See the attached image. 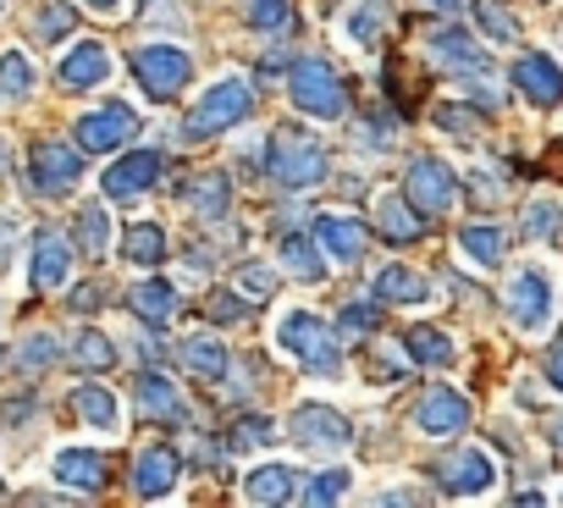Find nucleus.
<instances>
[{
  "label": "nucleus",
  "mask_w": 563,
  "mask_h": 508,
  "mask_svg": "<svg viewBox=\"0 0 563 508\" xmlns=\"http://www.w3.org/2000/svg\"><path fill=\"white\" fill-rule=\"evenodd\" d=\"M89 305H100V288H84V294H73V310H89Z\"/></svg>",
  "instance_id": "50"
},
{
  "label": "nucleus",
  "mask_w": 563,
  "mask_h": 508,
  "mask_svg": "<svg viewBox=\"0 0 563 508\" xmlns=\"http://www.w3.org/2000/svg\"><path fill=\"white\" fill-rule=\"evenodd\" d=\"M73 23H78V12L67 7V0H51V7L40 12V40H45V45H56V40H67V34H73Z\"/></svg>",
  "instance_id": "41"
},
{
  "label": "nucleus",
  "mask_w": 563,
  "mask_h": 508,
  "mask_svg": "<svg viewBox=\"0 0 563 508\" xmlns=\"http://www.w3.org/2000/svg\"><path fill=\"white\" fill-rule=\"evenodd\" d=\"M514 89H519L530 106L552 111V106L563 100V67H558L552 56L530 51V56H519V62H514Z\"/></svg>",
  "instance_id": "13"
},
{
  "label": "nucleus",
  "mask_w": 563,
  "mask_h": 508,
  "mask_svg": "<svg viewBox=\"0 0 563 508\" xmlns=\"http://www.w3.org/2000/svg\"><path fill=\"white\" fill-rule=\"evenodd\" d=\"M437 481H442L448 497H481V492L497 486V464H492L481 448H459V453H448V459L437 464Z\"/></svg>",
  "instance_id": "10"
},
{
  "label": "nucleus",
  "mask_w": 563,
  "mask_h": 508,
  "mask_svg": "<svg viewBox=\"0 0 563 508\" xmlns=\"http://www.w3.org/2000/svg\"><path fill=\"white\" fill-rule=\"evenodd\" d=\"M227 365H232V354H227L221 338H188L183 343V371H194L199 382H221Z\"/></svg>",
  "instance_id": "27"
},
{
  "label": "nucleus",
  "mask_w": 563,
  "mask_h": 508,
  "mask_svg": "<svg viewBox=\"0 0 563 508\" xmlns=\"http://www.w3.org/2000/svg\"><path fill=\"white\" fill-rule=\"evenodd\" d=\"M508 316H514L519 332H541L547 327V316H552V283H547V272L525 266L508 283Z\"/></svg>",
  "instance_id": "11"
},
{
  "label": "nucleus",
  "mask_w": 563,
  "mask_h": 508,
  "mask_svg": "<svg viewBox=\"0 0 563 508\" xmlns=\"http://www.w3.org/2000/svg\"><path fill=\"white\" fill-rule=\"evenodd\" d=\"M376 227H382V238H393V243H415V238L426 232L420 210H415L409 199H398V194H382V205H376Z\"/></svg>",
  "instance_id": "25"
},
{
  "label": "nucleus",
  "mask_w": 563,
  "mask_h": 508,
  "mask_svg": "<svg viewBox=\"0 0 563 508\" xmlns=\"http://www.w3.org/2000/svg\"><path fill=\"white\" fill-rule=\"evenodd\" d=\"M29 177H34V194L62 199V194L78 188L84 161H78V150H67V144H56V139H40V144L29 150Z\"/></svg>",
  "instance_id": "7"
},
{
  "label": "nucleus",
  "mask_w": 563,
  "mask_h": 508,
  "mask_svg": "<svg viewBox=\"0 0 563 508\" xmlns=\"http://www.w3.org/2000/svg\"><path fill=\"white\" fill-rule=\"evenodd\" d=\"M276 343L288 349L310 376H338V371H343V343H338V332H332L321 316H310V310H288V316H282Z\"/></svg>",
  "instance_id": "1"
},
{
  "label": "nucleus",
  "mask_w": 563,
  "mask_h": 508,
  "mask_svg": "<svg viewBox=\"0 0 563 508\" xmlns=\"http://www.w3.org/2000/svg\"><path fill=\"white\" fill-rule=\"evenodd\" d=\"M249 23L260 34H282L294 23V7H288V0H249Z\"/></svg>",
  "instance_id": "38"
},
{
  "label": "nucleus",
  "mask_w": 563,
  "mask_h": 508,
  "mask_svg": "<svg viewBox=\"0 0 563 508\" xmlns=\"http://www.w3.org/2000/svg\"><path fill=\"white\" fill-rule=\"evenodd\" d=\"M376 327H382V310H376V305H365V299L343 305V332H349V338H371Z\"/></svg>",
  "instance_id": "42"
},
{
  "label": "nucleus",
  "mask_w": 563,
  "mask_h": 508,
  "mask_svg": "<svg viewBox=\"0 0 563 508\" xmlns=\"http://www.w3.org/2000/svg\"><path fill=\"white\" fill-rule=\"evenodd\" d=\"M34 89V67H29V56L23 51H7V56H0V95H29Z\"/></svg>",
  "instance_id": "37"
},
{
  "label": "nucleus",
  "mask_w": 563,
  "mask_h": 508,
  "mask_svg": "<svg viewBox=\"0 0 563 508\" xmlns=\"http://www.w3.org/2000/svg\"><path fill=\"white\" fill-rule=\"evenodd\" d=\"M133 133H139V117H133L128 106H100V111L78 117V144H84L89 155H111V150H122Z\"/></svg>",
  "instance_id": "12"
},
{
  "label": "nucleus",
  "mask_w": 563,
  "mask_h": 508,
  "mask_svg": "<svg viewBox=\"0 0 563 508\" xmlns=\"http://www.w3.org/2000/svg\"><path fill=\"white\" fill-rule=\"evenodd\" d=\"M547 437H552V448H563V415L552 420V431H547Z\"/></svg>",
  "instance_id": "52"
},
{
  "label": "nucleus",
  "mask_w": 563,
  "mask_h": 508,
  "mask_svg": "<svg viewBox=\"0 0 563 508\" xmlns=\"http://www.w3.org/2000/svg\"><path fill=\"white\" fill-rule=\"evenodd\" d=\"M183 205H188L199 221H221V210L232 205V188H227L221 172H199V177L183 183Z\"/></svg>",
  "instance_id": "20"
},
{
  "label": "nucleus",
  "mask_w": 563,
  "mask_h": 508,
  "mask_svg": "<svg viewBox=\"0 0 563 508\" xmlns=\"http://www.w3.org/2000/svg\"><path fill=\"white\" fill-rule=\"evenodd\" d=\"M525 238H536V243H558V238H563V199L536 194V199L525 205Z\"/></svg>",
  "instance_id": "33"
},
{
  "label": "nucleus",
  "mask_w": 563,
  "mask_h": 508,
  "mask_svg": "<svg viewBox=\"0 0 563 508\" xmlns=\"http://www.w3.org/2000/svg\"><path fill=\"white\" fill-rule=\"evenodd\" d=\"M547 382L563 393V332H558V343H552V354H547Z\"/></svg>",
  "instance_id": "49"
},
{
  "label": "nucleus",
  "mask_w": 563,
  "mask_h": 508,
  "mask_svg": "<svg viewBox=\"0 0 563 508\" xmlns=\"http://www.w3.org/2000/svg\"><path fill=\"white\" fill-rule=\"evenodd\" d=\"M459 249L470 254L475 266H503V249H508V238H503L492 221H470V227L459 232Z\"/></svg>",
  "instance_id": "31"
},
{
  "label": "nucleus",
  "mask_w": 563,
  "mask_h": 508,
  "mask_svg": "<svg viewBox=\"0 0 563 508\" xmlns=\"http://www.w3.org/2000/svg\"><path fill=\"white\" fill-rule=\"evenodd\" d=\"M23 365H29V371H51V365H56V338H51V332H34V338L23 343Z\"/></svg>",
  "instance_id": "45"
},
{
  "label": "nucleus",
  "mask_w": 563,
  "mask_h": 508,
  "mask_svg": "<svg viewBox=\"0 0 563 508\" xmlns=\"http://www.w3.org/2000/svg\"><path fill=\"white\" fill-rule=\"evenodd\" d=\"M431 56H437L442 67H453V73H481V67H486V51H481L464 29H437V34H431Z\"/></svg>",
  "instance_id": "22"
},
{
  "label": "nucleus",
  "mask_w": 563,
  "mask_h": 508,
  "mask_svg": "<svg viewBox=\"0 0 563 508\" xmlns=\"http://www.w3.org/2000/svg\"><path fill=\"white\" fill-rule=\"evenodd\" d=\"M271 288H276V277H271L265 266H243V272H238V294H249V299H271Z\"/></svg>",
  "instance_id": "46"
},
{
  "label": "nucleus",
  "mask_w": 563,
  "mask_h": 508,
  "mask_svg": "<svg viewBox=\"0 0 563 508\" xmlns=\"http://www.w3.org/2000/svg\"><path fill=\"white\" fill-rule=\"evenodd\" d=\"M67 277H73V249H67V238H62V232H40V238H34V254H29V283H34L40 294H56V288H67Z\"/></svg>",
  "instance_id": "15"
},
{
  "label": "nucleus",
  "mask_w": 563,
  "mask_h": 508,
  "mask_svg": "<svg viewBox=\"0 0 563 508\" xmlns=\"http://www.w3.org/2000/svg\"><path fill=\"white\" fill-rule=\"evenodd\" d=\"M475 18H481V29H486L492 40H503V45H514V40H519V23L497 7V0H475Z\"/></svg>",
  "instance_id": "40"
},
{
  "label": "nucleus",
  "mask_w": 563,
  "mask_h": 508,
  "mask_svg": "<svg viewBox=\"0 0 563 508\" xmlns=\"http://www.w3.org/2000/svg\"><path fill=\"white\" fill-rule=\"evenodd\" d=\"M210 321H243L238 294H216V299H210Z\"/></svg>",
  "instance_id": "47"
},
{
  "label": "nucleus",
  "mask_w": 563,
  "mask_h": 508,
  "mask_svg": "<svg viewBox=\"0 0 563 508\" xmlns=\"http://www.w3.org/2000/svg\"><path fill=\"white\" fill-rule=\"evenodd\" d=\"M404 354H409L415 365H431V371H442V365H453V360H459V354H453V338H448V332H437V327H409Z\"/></svg>",
  "instance_id": "29"
},
{
  "label": "nucleus",
  "mask_w": 563,
  "mask_h": 508,
  "mask_svg": "<svg viewBox=\"0 0 563 508\" xmlns=\"http://www.w3.org/2000/svg\"><path fill=\"white\" fill-rule=\"evenodd\" d=\"M177 475H183V464H177V453L172 448H161V442H150L139 459H133V492L139 497H172L177 492Z\"/></svg>",
  "instance_id": "16"
},
{
  "label": "nucleus",
  "mask_w": 563,
  "mask_h": 508,
  "mask_svg": "<svg viewBox=\"0 0 563 508\" xmlns=\"http://www.w3.org/2000/svg\"><path fill=\"white\" fill-rule=\"evenodd\" d=\"M51 470H56V481L73 486V492H100V486H106V459L89 453V448H62Z\"/></svg>",
  "instance_id": "18"
},
{
  "label": "nucleus",
  "mask_w": 563,
  "mask_h": 508,
  "mask_svg": "<svg viewBox=\"0 0 563 508\" xmlns=\"http://www.w3.org/2000/svg\"><path fill=\"white\" fill-rule=\"evenodd\" d=\"M122 261L128 266H161L166 261V232L155 221H133L122 232Z\"/></svg>",
  "instance_id": "28"
},
{
  "label": "nucleus",
  "mask_w": 563,
  "mask_h": 508,
  "mask_svg": "<svg viewBox=\"0 0 563 508\" xmlns=\"http://www.w3.org/2000/svg\"><path fill=\"white\" fill-rule=\"evenodd\" d=\"M276 261L288 266L299 283H321L327 277V254H321V243H310V232H288V238H282Z\"/></svg>",
  "instance_id": "21"
},
{
  "label": "nucleus",
  "mask_w": 563,
  "mask_h": 508,
  "mask_svg": "<svg viewBox=\"0 0 563 508\" xmlns=\"http://www.w3.org/2000/svg\"><path fill=\"white\" fill-rule=\"evenodd\" d=\"M288 437H294L299 448H349L354 426H349V415H338L332 404H299V409L288 415Z\"/></svg>",
  "instance_id": "8"
},
{
  "label": "nucleus",
  "mask_w": 563,
  "mask_h": 508,
  "mask_svg": "<svg viewBox=\"0 0 563 508\" xmlns=\"http://www.w3.org/2000/svg\"><path fill=\"white\" fill-rule=\"evenodd\" d=\"M404 199H409L420 216H442V210H453V199H459V177H453V166L437 161V155H420V161L409 166V177H404Z\"/></svg>",
  "instance_id": "6"
},
{
  "label": "nucleus",
  "mask_w": 563,
  "mask_h": 508,
  "mask_svg": "<svg viewBox=\"0 0 563 508\" xmlns=\"http://www.w3.org/2000/svg\"><path fill=\"white\" fill-rule=\"evenodd\" d=\"M106 78H111V51H106L100 40L78 45V51L62 62V84H67V89H100Z\"/></svg>",
  "instance_id": "17"
},
{
  "label": "nucleus",
  "mask_w": 563,
  "mask_h": 508,
  "mask_svg": "<svg viewBox=\"0 0 563 508\" xmlns=\"http://www.w3.org/2000/svg\"><path fill=\"white\" fill-rule=\"evenodd\" d=\"M221 442H227V453H254V448L271 442V420L265 415H243V420H232L221 431Z\"/></svg>",
  "instance_id": "35"
},
{
  "label": "nucleus",
  "mask_w": 563,
  "mask_h": 508,
  "mask_svg": "<svg viewBox=\"0 0 563 508\" xmlns=\"http://www.w3.org/2000/svg\"><path fill=\"white\" fill-rule=\"evenodd\" d=\"M415 420H420L426 437H459V431L470 426V398H464L459 387H431V393L420 398Z\"/></svg>",
  "instance_id": "14"
},
{
  "label": "nucleus",
  "mask_w": 563,
  "mask_h": 508,
  "mask_svg": "<svg viewBox=\"0 0 563 508\" xmlns=\"http://www.w3.org/2000/svg\"><path fill=\"white\" fill-rule=\"evenodd\" d=\"M133 398H139V409L155 415V420H183V415H188L177 382H166V376H155V371H144V376L133 382Z\"/></svg>",
  "instance_id": "24"
},
{
  "label": "nucleus",
  "mask_w": 563,
  "mask_h": 508,
  "mask_svg": "<svg viewBox=\"0 0 563 508\" xmlns=\"http://www.w3.org/2000/svg\"><path fill=\"white\" fill-rule=\"evenodd\" d=\"M0 7H7V0H0Z\"/></svg>",
  "instance_id": "54"
},
{
  "label": "nucleus",
  "mask_w": 563,
  "mask_h": 508,
  "mask_svg": "<svg viewBox=\"0 0 563 508\" xmlns=\"http://www.w3.org/2000/svg\"><path fill=\"white\" fill-rule=\"evenodd\" d=\"M73 360H78L84 371H111V365H117V349H111L106 332H84V338L73 343Z\"/></svg>",
  "instance_id": "36"
},
{
  "label": "nucleus",
  "mask_w": 563,
  "mask_h": 508,
  "mask_svg": "<svg viewBox=\"0 0 563 508\" xmlns=\"http://www.w3.org/2000/svg\"><path fill=\"white\" fill-rule=\"evenodd\" d=\"M294 486H299V475L288 470V464H265V470H254L249 481H243V497L249 503H294Z\"/></svg>",
  "instance_id": "26"
},
{
  "label": "nucleus",
  "mask_w": 563,
  "mask_h": 508,
  "mask_svg": "<svg viewBox=\"0 0 563 508\" xmlns=\"http://www.w3.org/2000/svg\"><path fill=\"white\" fill-rule=\"evenodd\" d=\"M249 111H254V89H249V78H216V84L199 95V106L188 111L183 139H188V144H205V139L238 128Z\"/></svg>",
  "instance_id": "3"
},
{
  "label": "nucleus",
  "mask_w": 563,
  "mask_h": 508,
  "mask_svg": "<svg viewBox=\"0 0 563 508\" xmlns=\"http://www.w3.org/2000/svg\"><path fill=\"white\" fill-rule=\"evenodd\" d=\"M89 7H95V12H117V7H122V0H89Z\"/></svg>",
  "instance_id": "53"
},
{
  "label": "nucleus",
  "mask_w": 563,
  "mask_h": 508,
  "mask_svg": "<svg viewBox=\"0 0 563 508\" xmlns=\"http://www.w3.org/2000/svg\"><path fill=\"white\" fill-rule=\"evenodd\" d=\"M376 34H382L376 7H360V12L349 18V40H354V45H365V51H376Z\"/></svg>",
  "instance_id": "44"
},
{
  "label": "nucleus",
  "mask_w": 563,
  "mask_h": 508,
  "mask_svg": "<svg viewBox=\"0 0 563 508\" xmlns=\"http://www.w3.org/2000/svg\"><path fill=\"white\" fill-rule=\"evenodd\" d=\"M265 172L282 188H316V183H327V150L299 128H276L265 144Z\"/></svg>",
  "instance_id": "2"
},
{
  "label": "nucleus",
  "mask_w": 563,
  "mask_h": 508,
  "mask_svg": "<svg viewBox=\"0 0 563 508\" xmlns=\"http://www.w3.org/2000/svg\"><path fill=\"white\" fill-rule=\"evenodd\" d=\"M431 12H459V0H426Z\"/></svg>",
  "instance_id": "51"
},
{
  "label": "nucleus",
  "mask_w": 563,
  "mask_h": 508,
  "mask_svg": "<svg viewBox=\"0 0 563 508\" xmlns=\"http://www.w3.org/2000/svg\"><path fill=\"white\" fill-rule=\"evenodd\" d=\"M437 128H448L453 139H475L481 133V117L464 111V106H437Z\"/></svg>",
  "instance_id": "43"
},
{
  "label": "nucleus",
  "mask_w": 563,
  "mask_h": 508,
  "mask_svg": "<svg viewBox=\"0 0 563 508\" xmlns=\"http://www.w3.org/2000/svg\"><path fill=\"white\" fill-rule=\"evenodd\" d=\"M288 95H294V106H299L305 117H316V122H338V117L349 111V89H343V78L332 73V62H321V56L294 62Z\"/></svg>",
  "instance_id": "4"
},
{
  "label": "nucleus",
  "mask_w": 563,
  "mask_h": 508,
  "mask_svg": "<svg viewBox=\"0 0 563 508\" xmlns=\"http://www.w3.org/2000/svg\"><path fill=\"white\" fill-rule=\"evenodd\" d=\"M316 238L338 254V261H360L365 254V227L354 221V216H343V210H327V216H316Z\"/></svg>",
  "instance_id": "19"
},
{
  "label": "nucleus",
  "mask_w": 563,
  "mask_h": 508,
  "mask_svg": "<svg viewBox=\"0 0 563 508\" xmlns=\"http://www.w3.org/2000/svg\"><path fill=\"white\" fill-rule=\"evenodd\" d=\"M349 486H354V475H349V470H327V475H316V481L305 486V503L327 508V503H338V497H343Z\"/></svg>",
  "instance_id": "39"
},
{
  "label": "nucleus",
  "mask_w": 563,
  "mask_h": 508,
  "mask_svg": "<svg viewBox=\"0 0 563 508\" xmlns=\"http://www.w3.org/2000/svg\"><path fill=\"white\" fill-rule=\"evenodd\" d=\"M73 409H78V420H84V426H95V431H117V426H122L117 398H111L106 387H95V382H84V387L73 393Z\"/></svg>",
  "instance_id": "30"
},
{
  "label": "nucleus",
  "mask_w": 563,
  "mask_h": 508,
  "mask_svg": "<svg viewBox=\"0 0 563 508\" xmlns=\"http://www.w3.org/2000/svg\"><path fill=\"white\" fill-rule=\"evenodd\" d=\"M12 238H18V216H0V272L12 261Z\"/></svg>",
  "instance_id": "48"
},
{
  "label": "nucleus",
  "mask_w": 563,
  "mask_h": 508,
  "mask_svg": "<svg viewBox=\"0 0 563 508\" xmlns=\"http://www.w3.org/2000/svg\"><path fill=\"white\" fill-rule=\"evenodd\" d=\"M376 294L393 299V305H426V299H431V283H426L420 272H409V266H387V272L376 277Z\"/></svg>",
  "instance_id": "32"
},
{
  "label": "nucleus",
  "mask_w": 563,
  "mask_h": 508,
  "mask_svg": "<svg viewBox=\"0 0 563 508\" xmlns=\"http://www.w3.org/2000/svg\"><path fill=\"white\" fill-rule=\"evenodd\" d=\"M133 78L144 84V95L172 100V95L194 78V62H188L183 45H144V51L133 56Z\"/></svg>",
  "instance_id": "5"
},
{
  "label": "nucleus",
  "mask_w": 563,
  "mask_h": 508,
  "mask_svg": "<svg viewBox=\"0 0 563 508\" xmlns=\"http://www.w3.org/2000/svg\"><path fill=\"white\" fill-rule=\"evenodd\" d=\"M73 232H78V249L95 261V254H106V243H111V216L100 205H84L78 221H73Z\"/></svg>",
  "instance_id": "34"
},
{
  "label": "nucleus",
  "mask_w": 563,
  "mask_h": 508,
  "mask_svg": "<svg viewBox=\"0 0 563 508\" xmlns=\"http://www.w3.org/2000/svg\"><path fill=\"white\" fill-rule=\"evenodd\" d=\"M161 177H166V155H161V150H133V155H122V161L100 177V188H106V199H139V194H150Z\"/></svg>",
  "instance_id": "9"
},
{
  "label": "nucleus",
  "mask_w": 563,
  "mask_h": 508,
  "mask_svg": "<svg viewBox=\"0 0 563 508\" xmlns=\"http://www.w3.org/2000/svg\"><path fill=\"white\" fill-rule=\"evenodd\" d=\"M128 310H133L144 327H166V321L177 316V288L161 283V277H150V283H139V288L128 294Z\"/></svg>",
  "instance_id": "23"
}]
</instances>
